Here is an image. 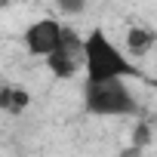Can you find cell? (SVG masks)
Masks as SVG:
<instances>
[{"instance_id": "7a4b0ae2", "label": "cell", "mask_w": 157, "mask_h": 157, "mask_svg": "<svg viewBox=\"0 0 157 157\" xmlns=\"http://www.w3.org/2000/svg\"><path fill=\"white\" fill-rule=\"evenodd\" d=\"M83 108L93 117H136V114H142V105L123 77L86 80L83 83Z\"/></svg>"}, {"instance_id": "8992f818", "label": "cell", "mask_w": 157, "mask_h": 157, "mask_svg": "<svg viewBox=\"0 0 157 157\" xmlns=\"http://www.w3.org/2000/svg\"><path fill=\"white\" fill-rule=\"evenodd\" d=\"M151 46H154V34L148 31V28H129L126 31V56H148L151 52Z\"/></svg>"}, {"instance_id": "5b68a950", "label": "cell", "mask_w": 157, "mask_h": 157, "mask_svg": "<svg viewBox=\"0 0 157 157\" xmlns=\"http://www.w3.org/2000/svg\"><path fill=\"white\" fill-rule=\"evenodd\" d=\"M28 105H31V93L25 86H19V83H3L0 86V111L3 114L19 117V114L28 111Z\"/></svg>"}, {"instance_id": "3957f363", "label": "cell", "mask_w": 157, "mask_h": 157, "mask_svg": "<svg viewBox=\"0 0 157 157\" xmlns=\"http://www.w3.org/2000/svg\"><path fill=\"white\" fill-rule=\"evenodd\" d=\"M46 68L52 71V77H59V80H71V77L83 68V37L77 34V28L65 25L62 28V43L52 56L43 59Z\"/></svg>"}, {"instance_id": "6da1fadb", "label": "cell", "mask_w": 157, "mask_h": 157, "mask_svg": "<svg viewBox=\"0 0 157 157\" xmlns=\"http://www.w3.org/2000/svg\"><path fill=\"white\" fill-rule=\"evenodd\" d=\"M83 74L86 80H114V77L132 80L139 77V68L102 28H93L83 37Z\"/></svg>"}, {"instance_id": "277c9868", "label": "cell", "mask_w": 157, "mask_h": 157, "mask_svg": "<svg viewBox=\"0 0 157 157\" xmlns=\"http://www.w3.org/2000/svg\"><path fill=\"white\" fill-rule=\"evenodd\" d=\"M62 22L59 19H34L28 28H25V34H22V43H25V49L34 56V59H46V56H52L56 49H59V43H62Z\"/></svg>"}, {"instance_id": "52a82bcc", "label": "cell", "mask_w": 157, "mask_h": 157, "mask_svg": "<svg viewBox=\"0 0 157 157\" xmlns=\"http://www.w3.org/2000/svg\"><path fill=\"white\" fill-rule=\"evenodd\" d=\"M56 6H59L62 16L74 19V16H83V13L90 10V0H56Z\"/></svg>"}]
</instances>
